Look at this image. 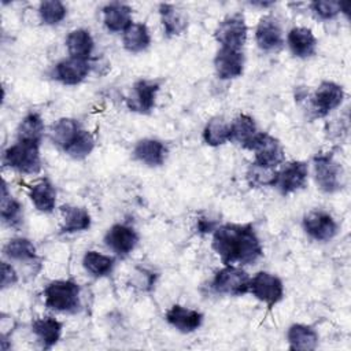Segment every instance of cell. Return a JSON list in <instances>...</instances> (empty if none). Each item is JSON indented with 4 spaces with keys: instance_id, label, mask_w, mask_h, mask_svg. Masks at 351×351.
Segmentation results:
<instances>
[{
    "instance_id": "cell-37",
    "label": "cell",
    "mask_w": 351,
    "mask_h": 351,
    "mask_svg": "<svg viewBox=\"0 0 351 351\" xmlns=\"http://www.w3.org/2000/svg\"><path fill=\"white\" fill-rule=\"evenodd\" d=\"M95 145H96V141L93 134L84 128L81 133L77 136V138L73 141V144L64 151V154L75 160H82L92 154V151L95 149Z\"/></svg>"
},
{
    "instance_id": "cell-13",
    "label": "cell",
    "mask_w": 351,
    "mask_h": 351,
    "mask_svg": "<svg viewBox=\"0 0 351 351\" xmlns=\"http://www.w3.org/2000/svg\"><path fill=\"white\" fill-rule=\"evenodd\" d=\"M137 230L128 223H114L104 233L103 241L106 247L118 258H125L138 244Z\"/></svg>"
},
{
    "instance_id": "cell-39",
    "label": "cell",
    "mask_w": 351,
    "mask_h": 351,
    "mask_svg": "<svg viewBox=\"0 0 351 351\" xmlns=\"http://www.w3.org/2000/svg\"><path fill=\"white\" fill-rule=\"evenodd\" d=\"M18 282V273L10 261H1V289H7Z\"/></svg>"
},
{
    "instance_id": "cell-11",
    "label": "cell",
    "mask_w": 351,
    "mask_h": 351,
    "mask_svg": "<svg viewBox=\"0 0 351 351\" xmlns=\"http://www.w3.org/2000/svg\"><path fill=\"white\" fill-rule=\"evenodd\" d=\"M248 151L254 154V162L277 169L285 162V149L281 141L267 132H259Z\"/></svg>"
},
{
    "instance_id": "cell-5",
    "label": "cell",
    "mask_w": 351,
    "mask_h": 351,
    "mask_svg": "<svg viewBox=\"0 0 351 351\" xmlns=\"http://www.w3.org/2000/svg\"><path fill=\"white\" fill-rule=\"evenodd\" d=\"M251 276L240 266L223 265L213 280L211 288L214 292L226 296H243L250 292Z\"/></svg>"
},
{
    "instance_id": "cell-19",
    "label": "cell",
    "mask_w": 351,
    "mask_h": 351,
    "mask_svg": "<svg viewBox=\"0 0 351 351\" xmlns=\"http://www.w3.org/2000/svg\"><path fill=\"white\" fill-rule=\"evenodd\" d=\"M287 45L291 53L299 59H307L317 53L318 41L311 29L306 26H293L287 33Z\"/></svg>"
},
{
    "instance_id": "cell-38",
    "label": "cell",
    "mask_w": 351,
    "mask_h": 351,
    "mask_svg": "<svg viewBox=\"0 0 351 351\" xmlns=\"http://www.w3.org/2000/svg\"><path fill=\"white\" fill-rule=\"evenodd\" d=\"M311 12L322 21L335 19L340 14V1L332 0H315L308 4Z\"/></svg>"
},
{
    "instance_id": "cell-21",
    "label": "cell",
    "mask_w": 351,
    "mask_h": 351,
    "mask_svg": "<svg viewBox=\"0 0 351 351\" xmlns=\"http://www.w3.org/2000/svg\"><path fill=\"white\" fill-rule=\"evenodd\" d=\"M82 129L84 126L78 119L63 117L56 119L51 125L48 130V136L52 144L64 152L73 144V141L77 138V136L81 133Z\"/></svg>"
},
{
    "instance_id": "cell-7",
    "label": "cell",
    "mask_w": 351,
    "mask_h": 351,
    "mask_svg": "<svg viewBox=\"0 0 351 351\" xmlns=\"http://www.w3.org/2000/svg\"><path fill=\"white\" fill-rule=\"evenodd\" d=\"M248 293L265 306L273 307L284 298V282L277 274L261 270L251 277Z\"/></svg>"
},
{
    "instance_id": "cell-23",
    "label": "cell",
    "mask_w": 351,
    "mask_h": 351,
    "mask_svg": "<svg viewBox=\"0 0 351 351\" xmlns=\"http://www.w3.org/2000/svg\"><path fill=\"white\" fill-rule=\"evenodd\" d=\"M62 223L60 233L71 234L78 232H85L92 225V218L85 207L75 204H63L60 207Z\"/></svg>"
},
{
    "instance_id": "cell-3",
    "label": "cell",
    "mask_w": 351,
    "mask_h": 351,
    "mask_svg": "<svg viewBox=\"0 0 351 351\" xmlns=\"http://www.w3.org/2000/svg\"><path fill=\"white\" fill-rule=\"evenodd\" d=\"M313 174L317 188L324 193H336L343 189L346 182L344 167L332 151H321L314 155Z\"/></svg>"
},
{
    "instance_id": "cell-18",
    "label": "cell",
    "mask_w": 351,
    "mask_h": 351,
    "mask_svg": "<svg viewBox=\"0 0 351 351\" xmlns=\"http://www.w3.org/2000/svg\"><path fill=\"white\" fill-rule=\"evenodd\" d=\"M166 322L181 333L196 332L204 321L203 313L182 304H173L165 314Z\"/></svg>"
},
{
    "instance_id": "cell-40",
    "label": "cell",
    "mask_w": 351,
    "mask_h": 351,
    "mask_svg": "<svg viewBox=\"0 0 351 351\" xmlns=\"http://www.w3.org/2000/svg\"><path fill=\"white\" fill-rule=\"evenodd\" d=\"M215 228H217V226H215L213 222L207 221V218H200V219L197 221V230H199L200 233H210V232L213 233Z\"/></svg>"
},
{
    "instance_id": "cell-6",
    "label": "cell",
    "mask_w": 351,
    "mask_h": 351,
    "mask_svg": "<svg viewBox=\"0 0 351 351\" xmlns=\"http://www.w3.org/2000/svg\"><path fill=\"white\" fill-rule=\"evenodd\" d=\"M248 37V26L241 12H233L226 15L217 25L214 30V38L223 48L241 49Z\"/></svg>"
},
{
    "instance_id": "cell-27",
    "label": "cell",
    "mask_w": 351,
    "mask_h": 351,
    "mask_svg": "<svg viewBox=\"0 0 351 351\" xmlns=\"http://www.w3.org/2000/svg\"><path fill=\"white\" fill-rule=\"evenodd\" d=\"M3 256L10 262L34 263L38 261L36 245L26 237H12L3 245Z\"/></svg>"
},
{
    "instance_id": "cell-17",
    "label": "cell",
    "mask_w": 351,
    "mask_h": 351,
    "mask_svg": "<svg viewBox=\"0 0 351 351\" xmlns=\"http://www.w3.org/2000/svg\"><path fill=\"white\" fill-rule=\"evenodd\" d=\"M132 154L137 162L148 167H159L165 165L169 155V148L166 143L159 138L145 137L134 144Z\"/></svg>"
},
{
    "instance_id": "cell-30",
    "label": "cell",
    "mask_w": 351,
    "mask_h": 351,
    "mask_svg": "<svg viewBox=\"0 0 351 351\" xmlns=\"http://www.w3.org/2000/svg\"><path fill=\"white\" fill-rule=\"evenodd\" d=\"M82 267L93 278H103L114 271L115 256L88 250L82 256Z\"/></svg>"
},
{
    "instance_id": "cell-4",
    "label": "cell",
    "mask_w": 351,
    "mask_h": 351,
    "mask_svg": "<svg viewBox=\"0 0 351 351\" xmlns=\"http://www.w3.org/2000/svg\"><path fill=\"white\" fill-rule=\"evenodd\" d=\"M40 145L34 143L15 141L8 145L1 154V163L19 174H38L41 171Z\"/></svg>"
},
{
    "instance_id": "cell-22",
    "label": "cell",
    "mask_w": 351,
    "mask_h": 351,
    "mask_svg": "<svg viewBox=\"0 0 351 351\" xmlns=\"http://www.w3.org/2000/svg\"><path fill=\"white\" fill-rule=\"evenodd\" d=\"M103 23L106 29L111 33H123L132 23L133 10L130 5L121 3V1H112L103 7Z\"/></svg>"
},
{
    "instance_id": "cell-12",
    "label": "cell",
    "mask_w": 351,
    "mask_h": 351,
    "mask_svg": "<svg viewBox=\"0 0 351 351\" xmlns=\"http://www.w3.org/2000/svg\"><path fill=\"white\" fill-rule=\"evenodd\" d=\"M308 180V163L304 160H289L282 163L277 171L274 188L282 195H291L303 189Z\"/></svg>"
},
{
    "instance_id": "cell-20",
    "label": "cell",
    "mask_w": 351,
    "mask_h": 351,
    "mask_svg": "<svg viewBox=\"0 0 351 351\" xmlns=\"http://www.w3.org/2000/svg\"><path fill=\"white\" fill-rule=\"evenodd\" d=\"M32 333L44 350H51L60 340L63 324L52 315H44L32 321Z\"/></svg>"
},
{
    "instance_id": "cell-35",
    "label": "cell",
    "mask_w": 351,
    "mask_h": 351,
    "mask_svg": "<svg viewBox=\"0 0 351 351\" xmlns=\"http://www.w3.org/2000/svg\"><path fill=\"white\" fill-rule=\"evenodd\" d=\"M277 169L256 162H251L245 170V180L251 188L273 186L277 180Z\"/></svg>"
},
{
    "instance_id": "cell-16",
    "label": "cell",
    "mask_w": 351,
    "mask_h": 351,
    "mask_svg": "<svg viewBox=\"0 0 351 351\" xmlns=\"http://www.w3.org/2000/svg\"><path fill=\"white\" fill-rule=\"evenodd\" d=\"M213 64L219 80H234L244 71L245 56L241 49L219 47L214 56Z\"/></svg>"
},
{
    "instance_id": "cell-33",
    "label": "cell",
    "mask_w": 351,
    "mask_h": 351,
    "mask_svg": "<svg viewBox=\"0 0 351 351\" xmlns=\"http://www.w3.org/2000/svg\"><path fill=\"white\" fill-rule=\"evenodd\" d=\"M0 217L3 223L10 228H16L23 218V207L21 202L11 195L5 181H3V186H1Z\"/></svg>"
},
{
    "instance_id": "cell-15",
    "label": "cell",
    "mask_w": 351,
    "mask_h": 351,
    "mask_svg": "<svg viewBox=\"0 0 351 351\" xmlns=\"http://www.w3.org/2000/svg\"><path fill=\"white\" fill-rule=\"evenodd\" d=\"M90 73V64L85 59H77L67 56L59 60L51 71V77L67 86L81 84Z\"/></svg>"
},
{
    "instance_id": "cell-1",
    "label": "cell",
    "mask_w": 351,
    "mask_h": 351,
    "mask_svg": "<svg viewBox=\"0 0 351 351\" xmlns=\"http://www.w3.org/2000/svg\"><path fill=\"white\" fill-rule=\"evenodd\" d=\"M211 248L223 265L248 266L263 255L262 241L251 223H222L213 232Z\"/></svg>"
},
{
    "instance_id": "cell-41",
    "label": "cell",
    "mask_w": 351,
    "mask_h": 351,
    "mask_svg": "<svg viewBox=\"0 0 351 351\" xmlns=\"http://www.w3.org/2000/svg\"><path fill=\"white\" fill-rule=\"evenodd\" d=\"M251 5L254 7H261V8H267V7H271L274 3L273 1H251L250 3Z\"/></svg>"
},
{
    "instance_id": "cell-32",
    "label": "cell",
    "mask_w": 351,
    "mask_h": 351,
    "mask_svg": "<svg viewBox=\"0 0 351 351\" xmlns=\"http://www.w3.org/2000/svg\"><path fill=\"white\" fill-rule=\"evenodd\" d=\"M44 132H45V125H44L43 117L36 111H30L18 123L16 140L25 141V143L41 144Z\"/></svg>"
},
{
    "instance_id": "cell-34",
    "label": "cell",
    "mask_w": 351,
    "mask_h": 351,
    "mask_svg": "<svg viewBox=\"0 0 351 351\" xmlns=\"http://www.w3.org/2000/svg\"><path fill=\"white\" fill-rule=\"evenodd\" d=\"M203 141L210 147H219L230 141V122L223 117H213L203 128Z\"/></svg>"
},
{
    "instance_id": "cell-29",
    "label": "cell",
    "mask_w": 351,
    "mask_h": 351,
    "mask_svg": "<svg viewBox=\"0 0 351 351\" xmlns=\"http://www.w3.org/2000/svg\"><path fill=\"white\" fill-rule=\"evenodd\" d=\"M287 341L289 350L311 351L318 347L317 330L306 324H292L287 330Z\"/></svg>"
},
{
    "instance_id": "cell-8",
    "label": "cell",
    "mask_w": 351,
    "mask_h": 351,
    "mask_svg": "<svg viewBox=\"0 0 351 351\" xmlns=\"http://www.w3.org/2000/svg\"><path fill=\"white\" fill-rule=\"evenodd\" d=\"M344 100V89L333 81H322L310 97V110L315 118H324L339 108Z\"/></svg>"
},
{
    "instance_id": "cell-26",
    "label": "cell",
    "mask_w": 351,
    "mask_h": 351,
    "mask_svg": "<svg viewBox=\"0 0 351 351\" xmlns=\"http://www.w3.org/2000/svg\"><path fill=\"white\" fill-rule=\"evenodd\" d=\"M64 45L69 56L88 60L95 49V40L88 29L78 27L69 32Z\"/></svg>"
},
{
    "instance_id": "cell-9",
    "label": "cell",
    "mask_w": 351,
    "mask_h": 351,
    "mask_svg": "<svg viewBox=\"0 0 351 351\" xmlns=\"http://www.w3.org/2000/svg\"><path fill=\"white\" fill-rule=\"evenodd\" d=\"M160 81L154 78H140L133 82L126 97V106L137 114H149L156 103Z\"/></svg>"
},
{
    "instance_id": "cell-25",
    "label": "cell",
    "mask_w": 351,
    "mask_h": 351,
    "mask_svg": "<svg viewBox=\"0 0 351 351\" xmlns=\"http://www.w3.org/2000/svg\"><path fill=\"white\" fill-rule=\"evenodd\" d=\"M58 192L49 178H41L29 186V199L34 208L43 214H51L56 207Z\"/></svg>"
},
{
    "instance_id": "cell-14",
    "label": "cell",
    "mask_w": 351,
    "mask_h": 351,
    "mask_svg": "<svg viewBox=\"0 0 351 351\" xmlns=\"http://www.w3.org/2000/svg\"><path fill=\"white\" fill-rule=\"evenodd\" d=\"M255 43L263 52H277L282 48L285 38L281 22L277 16L263 15L255 27Z\"/></svg>"
},
{
    "instance_id": "cell-24",
    "label": "cell",
    "mask_w": 351,
    "mask_h": 351,
    "mask_svg": "<svg viewBox=\"0 0 351 351\" xmlns=\"http://www.w3.org/2000/svg\"><path fill=\"white\" fill-rule=\"evenodd\" d=\"M158 12L165 36H181L188 29V16L178 5L171 3H160Z\"/></svg>"
},
{
    "instance_id": "cell-2",
    "label": "cell",
    "mask_w": 351,
    "mask_h": 351,
    "mask_svg": "<svg viewBox=\"0 0 351 351\" xmlns=\"http://www.w3.org/2000/svg\"><path fill=\"white\" fill-rule=\"evenodd\" d=\"M44 304L48 310L74 314L81 307V287L74 280H53L44 288Z\"/></svg>"
},
{
    "instance_id": "cell-10",
    "label": "cell",
    "mask_w": 351,
    "mask_h": 351,
    "mask_svg": "<svg viewBox=\"0 0 351 351\" xmlns=\"http://www.w3.org/2000/svg\"><path fill=\"white\" fill-rule=\"evenodd\" d=\"M302 228L304 233L315 241H329L339 232V223L335 217L321 208L310 210L302 218Z\"/></svg>"
},
{
    "instance_id": "cell-36",
    "label": "cell",
    "mask_w": 351,
    "mask_h": 351,
    "mask_svg": "<svg viewBox=\"0 0 351 351\" xmlns=\"http://www.w3.org/2000/svg\"><path fill=\"white\" fill-rule=\"evenodd\" d=\"M38 18L47 26L59 25L67 15L66 5L59 0H45L38 5Z\"/></svg>"
},
{
    "instance_id": "cell-28",
    "label": "cell",
    "mask_w": 351,
    "mask_h": 351,
    "mask_svg": "<svg viewBox=\"0 0 351 351\" xmlns=\"http://www.w3.org/2000/svg\"><path fill=\"white\" fill-rule=\"evenodd\" d=\"M258 133V125L248 114H239L230 121V141H234L244 149L250 148Z\"/></svg>"
},
{
    "instance_id": "cell-31",
    "label": "cell",
    "mask_w": 351,
    "mask_h": 351,
    "mask_svg": "<svg viewBox=\"0 0 351 351\" xmlns=\"http://www.w3.org/2000/svg\"><path fill=\"white\" fill-rule=\"evenodd\" d=\"M122 45L130 53H140L149 48L151 45V33L145 23L133 22L122 33Z\"/></svg>"
}]
</instances>
